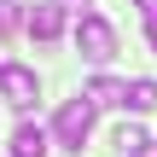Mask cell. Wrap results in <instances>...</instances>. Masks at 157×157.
<instances>
[{"mask_svg":"<svg viewBox=\"0 0 157 157\" xmlns=\"http://www.w3.org/2000/svg\"><path fill=\"white\" fill-rule=\"evenodd\" d=\"M140 157H157V146H146V151H140Z\"/></svg>","mask_w":157,"mask_h":157,"instance_id":"obj_12","label":"cell"},{"mask_svg":"<svg viewBox=\"0 0 157 157\" xmlns=\"http://www.w3.org/2000/svg\"><path fill=\"white\" fill-rule=\"evenodd\" d=\"M58 6H64V12H82V6H93V0H58Z\"/></svg>","mask_w":157,"mask_h":157,"instance_id":"obj_10","label":"cell"},{"mask_svg":"<svg viewBox=\"0 0 157 157\" xmlns=\"http://www.w3.org/2000/svg\"><path fill=\"white\" fill-rule=\"evenodd\" d=\"M111 146H117V151H122V157H140V151H146V128H134V122H122Z\"/></svg>","mask_w":157,"mask_h":157,"instance_id":"obj_7","label":"cell"},{"mask_svg":"<svg viewBox=\"0 0 157 157\" xmlns=\"http://www.w3.org/2000/svg\"><path fill=\"white\" fill-rule=\"evenodd\" d=\"M76 52H82L87 64H105V58H117V29H111L99 12H82V17H76Z\"/></svg>","mask_w":157,"mask_h":157,"instance_id":"obj_1","label":"cell"},{"mask_svg":"<svg viewBox=\"0 0 157 157\" xmlns=\"http://www.w3.org/2000/svg\"><path fill=\"white\" fill-rule=\"evenodd\" d=\"M82 99H93L99 111H105V105H128V82H117V76H93Z\"/></svg>","mask_w":157,"mask_h":157,"instance_id":"obj_5","label":"cell"},{"mask_svg":"<svg viewBox=\"0 0 157 157\" xmlns=\"http://www.w3.org/2000/svg\"><path fill=\"white\" fill-rule=\"evenodd\" d=\"M128 105H134V111H151V105H157V82H151V76L128 82Z\"/></svg>","mask_w":157,"mask_h":157,"instance_id":"obj_8","label":"cell"},{"mask_svg":"<svg viewBox=\"0 0 157 157\" xmlns=\"http://www.w3.org/2000/svg\"><path fill=\"white\" fill-rule=\"evenodd\" d=\"M93 99H70V105H58V117H52V134H58V146L64 151H82L87 146V134H93Z\"/></svg>","mask_w":157,"mask_h":157,"instance_id":"obj_2","label":"cell"},{"mask_svg":"<svg viewBox=\"0 0 157 157\" xmlns=\"http://www.w3.org/2000/svg\"><path fill=\"white\" fill-rule=\"evenodd\" d=\"M146 41H151V52H157V17H146Z\"/></svg>","mask_w":157,"mask_h":157,"instance_id":"obj_9","label":"cell"},{"mask_svg":"<svg viewBox=\"0 0 157 157\" xmlns=\"http://www.w3.org/2000/svg\"><path fill=\"white\" fill-rule=\"evenodd\" d=\"M35 93H41L35 70H23V64H6V58H0V99H6V105H17V111H29V105H35Z\"/></svg>","mask_w":157,"mask_h":157,"instance_id":"obj_3","label":"cell"},{"mask_svg":"<svg viewBox=\"0 0 157 157\" xmlns=\"http://www.w3.org/2000/svg\"><path fill=\"white\" fill-rule=\"evenodd\" d=\"M29 35L35 41H58L64 35V6H35L29 12Z\"/></svg>","mask_w":157,"mask_h":157,"instance_id":"obj_4","label":"cell"},{"mask_svg":"<svg viewBox=\"0 0 157 157\" xmlns=\"http://www.w3.org/2000/svg\"><path fill=\"white\" fill-rule=\"evenodd\" d=\"M134 6H140V12H146V17H157V0H134Z\"/></svg>","mask_w":157,"mask_h":157,"instance_id":"obj_11","label":"cell"},{"mask_svg":"<svg viewBox=\"0 0 157 157\" xmlns=\"http://www.w3.org/2000/svg\"><path fill=\"white\" fill-rule=\"evenodd\" d=\"M12 157H47V134H41V122H17V134H12Z\"/></svg>","mask_w":157,"mask_h":157,"instance_id":"obj_6","label":"cell"}]
</instances>
